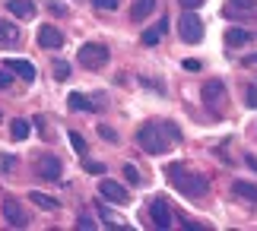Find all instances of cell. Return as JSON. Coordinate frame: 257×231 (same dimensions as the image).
Here are the masks:
<instances>
[{
  "label": "cell",
  "mask_w": 257,
  "mask_h": 231,
  "mask_svg": "<svg viewBox=\"0 0 257 231\" xmlns=\"http://www.w3.org/2000/svg\"><path fill=\"white\" fill-rule=\"evenodd\" d=\"M137 143L146 155H165L175 143H181V130L172 120H150L137 130Z\"/></svg>",
  "instance_id": "6da1fadb"
},
{
  "label": "cell",
  "mask_w": 257,
  "mask_h": 231,
  "mask_svg": "<svg viewBox=\"0 0 257 231\" xmlns=\"http://www.w3.org/2000/svg\"><path fill=\"white\" fill-rule=\"evenodd\" d=\"M169 180H172V187H178V193L187 196V199H203L206 196V190H210V180H206L200 171H191L187 165H169Z\"/></svg>",
  "instance_id": "7a4b0ae2"
},
{
  "label": "cell",
  "mask_w": 257,
  "mask_h": 231,
  "mask_svg": "<svg viewBox=\"0 0 257 231\" xmlns=\"http://www.w3.org/2000/svg\"><path fill=\"white\" fill-rule=\"evenodd\" d=\"M108 57H111V51H108L102 42H86L80 51H76V60H80V67H86V70H102L108 64Z\"/></svg>",
  "instance_id": "3957f363"
},
{
  "label": "cell",
  "mask_w": 257,
  "mask_h": 231,
  "mask_svg": "<svg viewBox=\"0 0 257 231\" xmlns=\"http://www.w3.org/2000/svg\"><path fill=\"white\" fill-rule=\"evenodd\" d=\"M178 35H181V42L187 45H200L203 42V19L194 13V10H184L181 16H178Z\"/></svg>",
  "instance_id": "277c9868"
},
{
  "label": "cell",
  "mask_w": 257,
  "mask_h": 231,
  "mask_svg": "<svg viewBox=\"0 0 257 231\" xmlns=\"http://www.w3.org/2000/svg\"><path fill=\"white\" fill-rule=\"evenodd\" d=\"M146 212H150V218H153V225L159 228V231H169L172 228V209H169V203H165L162 196H156V199H150L146 203Z\"/></svg>",
  "instance_id": "5b68a950"
},
{
  "label": "cell",
  "mask_w": 257,
  "mask_h": 231,
  "mask_svg": "<svg viewBox=\"0 0 257 231\" xmlns=\"http://www.w3.org/2000/svg\"><path fill=\"white\" fill-rule=\"evenodd\" d=\"M4 218L13 228H26L29 225V212L23 209V203H19L16 196H4Z\"/></svg>",
  "instance_id": "8992f818"
},
{
  "label": "cell",
  "mask_w": 257,
  "mask_h": 231,
  "mask_svg": "<svg viewBox=\"0 0 257 231\" xmlns=\"http://www.w3.org/2000/svg\"><path fill=\"white\" fill-rule=\"evenodd\" d=\"M254 13H257L254 0H225V7H222L225 19H251Z\"/></svg>",
  "instance_id": "52a82bcc"
},
{
  "label": "cell",
  "mask_w": 257,
  "mask_h": 231,
  "mask_svg": "<svg viewBox=\"0 0 257 231\" xmlns=\"http://www.w3.org/2000/svg\"><path fill=\"white\" fill-rule=\"evenodd\" d=\"M35 171H38V177H42V180H57V177L64 174V162L57 155H42L35 162Z\"/></svg>",
  "instance_id": "ba28073f"
},
{
  "label": "cell",
  "mask_w": 257,
  "mask_h": 231,
  "mask_svg": "<svg viewBox=\"0 0 257 231\" xmlns=\"http://www.w3.org/2000/svg\"><path fill=\"white\" fill-rule=\"evenodd\" d=\"M64 42H67V38H64V32H61V29H54L51 23H45L42 29H38V45H42V48H48V51H61V48H64Z\"/></svg>",
  "instance_id": "9c48e42d"
},
{
  "label": "cell",
  "mask_w": 257,
  "mask_h": 231,
  "mask_svg": "<svg viewBox=\"0 0 257 231\" xmlns=\"http://www.w3.org/2000/svg\"><path fill=\"white\" fill-rule=\"evenodd\" d=\"M98 193H102L105 199H111V203H127L131 199V193H127V187H121L117 180H111V177H102V184H98Z\"/></svg>",
  "instance_id": "30bf717a"
},
{
  "label": "cell",
  "mask_w": 257,
  "mask_h": 231,
  "mask_svg": "<svg viewBox=\"0 0 257 231\" xmlns=\"http://www.w3.org/2000/svg\"><path fill=\"white\" fill-rule=\"evenodd\" d=\"M7 67L13 70L19 79H26V83H35V76H38L35 64H32V60H26V57H10V60H7Z\"/></svg>",
  "instance_id": "8fae6325"
},
{
  "label": "cell",
  "mask_w": 257,
  "mask_h": 231,
  "mask_svg": "<svg viewBox=\"0 0 257 231\" xmlns=\"http://www.w3.org/2000/svg\"><path fill=\"white\" fill-rule=\"evenodd\" d=\"M165 32H169V19L162 16L159 23H156V26H150V29H146V32L140 35V45H143V48H156V45L162 42V35H165Z\"/></svg>",
  "instance_id": "7c38bea8"
},
{
  "label": "cell",
  "mask_w": 257,
  "mask_h": 231,
  "mask_svg": "<svg viewBox=\"0 0 257 231\" xmlns=\"http://www.w3.org/2000/svg\"><path fill=\"white\" fill-rule=\"evenodd\" d=\"M153 10H159V0H134L131 4V19L134 23H143V19L153 16Z\"/></svg>",
  "instance_id": "4fadbf2b"
},
{
  "label": "cell",
  "mask_w": 257,
  "mask_h": 231,
  "mask_svg": "<svg viewBox=\"0 0 257 231\" xmlns=\"http://www.w3.org/2000/svg\"><path fill=\"white\" fill-rule=\"evenodd\" d=\"M7 10L13 13L16 19H32L35 16V0H7Z\"/></svg>",
  "instance_id": "5bb4252c"
},
{
  "label": "cell",
  "mask_w": 257,
  "mask_h": 231,
  "mask_svg": "<svg viewBox=\"0 0 257 231\" xmlns=\"http://www.w3.org/2000/svg\"><path fill=\"white\" fill-rule=\"evenodd\" d=\"M16 45H19V29H16V23H7L4 19V23H0V48L10 51V48H16Z\"/></svg>",
  "instance_id": "9a60e30c"
},
{
  "label": "cell",
  "mask_w": 257,
  "mask_h": 231,
  "mask_svg": "<svg viewBox=\"0 0 257 231\" xmlns=\"http://www.w3.org/2000/svg\"><path fill=\"white\" fill-rule=\"evenodd\" d=\"M251 38H254V35L248 32V29H241V26H232L229 32H225V45H229V48H241V45H248Z\"/></svg>",
  "instance_id": "2e32d148"
},
{
  "label": "cell",
  "mask_w": 257,
  "mask_h": 231,
  "mask_svg": "<svg viewBox=\"0 0 257 231\" xmlns=\"http://www.w3.org/2000/svg\"><path fill=\"white\" fill-rule=\"evenodd\" d=\"M222 95H225V83H222V79H210V83L203 86V102L206 105H216Z\"/></svg>",
  "instance_id": "e0dca14e"
},
{
  "label": "cell",
  "mask_w": 257,
  "mask_h": 231,
  "mask_svg": "<svg viewBox=\"0 0 257 231\" xmlns=\"http://www.w3.org/2000/svg\"><path fill=\"white\" fill-rule=\"evenodd\" d=\"M67 105H70L73 111H83V114H92L95 111V102H92V98H86L83 92H70V95H67Z\"/></svg>",
  "instance_id": "ac0fdd59"
},
{
  "label": "cell",
  "mask_w": 257,
  "mask_h": 231,
  "mask_svg": "<svg viewBox=\"0 0 257 231\" xmlns=\"http://www.w3.org/2000/svg\"><path fill=\"white\" fill-rule=\"evenodd\" d=\"M29 199H32L38 209H48V212H57V209H61V199L48 196V193H42V190H32V193H29Z\"/></svg>",
  "instance_id": "d6986e66"
},
{
  "label": "cell",
  "mask_w": 257,
  "mask_h": 231,
  "mask_svg": "<svg viewBox=\"0 0 257 231\" xmlns=\"http://www.w3.org/2000/svg\"><path fill=\"white\" fill-rule=\"evenodd\" d=\"M10 136H13V139H19V143H23L26 136H32V120H26V117H16L13 124H10Z\"/></svg>",
  "instance_id": "ffe728a7"
},
{
  "label": "cell",
  "mask_w": 257,
  "mask_h": 231,
  "mask_svg": "<svg viewBox=\"0 0 257 231\" xmlns=\"http://www.w3.org/2000/svg\"><path fill=\"white\" fill-rule=\"evenodd\" d=\"M232 190H235L241 199H248V203H257V184H251V180H235Z\"/></svg>",
  "instance_id": "44dd1931"
},
{
  "label": "cell",
  "mask_w": 257,
  "mask_h": 231,
  "mask_svg": "<svg viewBox=\"0 0 257 231\" xmlns=\"http://www.w3.org/2000/svg\"><path fill=\"white\" fill-rule=\"evenodd\" d=\"M95 206H98V215H102V222H105V225H111V228H124V218H117L108 206H102V199H98Z\"/></svg>",
  "instance_id": "7402d4cb"
},
{
  "label": "cell",
  "mask_w": 257,
  "mask_h": 231,
  "mask_svg": "<svg viewBox=\"0 0 257 231\" xmlns=\"http://www.w3.org/2000/svg\"><path fill=\"white\" fill-rule=\"evenodd\" d=\"M54 76H57V83L70 79V64H67V60H54Z\"/></svg>",
  "instance_id": "603a6c76"
},
{
  "label": "cell",
  "mask_w": 257,
  "mask_h": 231,
  "mask_svg": "<svg viewBox=\"0 0 257 231\" xmlns=\"http://www.w3.org/2000/svg\"><path fill=\"white\" fill-rule=\"evenodd\" d=\"M124 177H127V184H134V187H137V184H140V180H143V177H140V171H137V168H134L131 162L124 165Z\"/></svg>",
  "instance_id": "cb8c5ba5"
},
{
  "label": "cell",
  "mask_w": 257,
  "mask_h": 231,
  "mask_svg": "<svg viewBox=\"0 0 257 231\" xmlns=\"http://www.w3.org/2000/svg\"><path fill=\"white\" fill-rule=\"evenodd\" d=\"M70 146H73V152H80V155H86V139H83L80 133H76V130H73V133H70Z\"/></svg>",
  "instance_id": "d4e9b609"
},
{
  "label": "cell",
  "mask_w": 257,
  "mask_h": 231,
  "mask_svg": "<svg viewBox=\"0 0 257 231\" xmlns=\"http://www.w3.org/2000/svg\"><path fill=\"white\" fill-rule=\"evenodd\" d=\"M92 7L95 10H108V13H111V10L121 7V0H92Z\"/></svg>",
  "instance_id": "484cf974"
},
{
  "label": "cell",
  "mask_w": 257,
  "mask_h": 231,
  "mask_svg": "<svg viewBox=\"0 0 257 231\" xmlns=\"http://www.w3.org/2000/svg\"><path fill=\"white\" fill-rule=\"evenodd\" d=\"M98 136H102V139H105V143H111V146L117 143V139H121V136H117V133H114V130H111V127H98Z\"/></svg>",
  "instance_id": "4316f807"
},
{
  "label": "cell",
  "mask_w": 257,
  "mask_h": 231,
  "mask_svg": "<svg viewBox=\"0 0 257 231\" xmlns=\"http://www.w3.org/2000/svg\"><path fill=\"white\" fill-rule=\"evenodd\" d=\"M13 76H16V73H13L10 67H7V70H0V89H10V86H13Z\"/></svg>",
  "instance_id": "83f0119b"
},
{
  "label": "cell",
  "mask_w": 257,
  "mask_h": 231,
  "mask_svg": "<svg viewBox=\"0 0 257 231\" xmlns=\"http://www.w3.org/2000/svg\"><path fill=\"white\" fill-rule=\"evenodd\" d=\"M83 168H86L89 174H105V162H86Z\"/></svg>",
  "instance_id": "f1b7e54d"
},
{
  "label": "cell",
  "mask_w": 257,
  "mask_h": 231,
  "mask_svg": "<svg viewBox=\"0 0 257 231\" xmlns=\"http://www.w3.org/2000/svg\"><path fill=\"white\" fill-rule=\"evenodd\" d=\"M76 228L92 231V228H95V218H92V215H80V218H76Z\"/></svg>",
  "instance_id": "f546056e"
},
{
  "label": "cell",
  "mask_w": 257,
  "mask_h": 231,
  "mask_svg": "<svg viewBox=\"0 0 257 231\" xmlns=\"http://www.w3.org/2000/svg\"><path fill=\"white\" fill-rule=\"evenodd\" d=\"M244 102H248V108H257V86H248V92H244Z\"/></svg>",
  "instance_id": "4dcf8cb0"
},
{
  "label": "cell",
  "mask_w": 257,
  "mask_h": 231,
  "mask_svg": "<svg viewBox=\"0 0 257 231\" xmlns=\"http://www.w3.org/2000/svg\"><path fill=\"white\" fill-rule=\"evenodd\" d=\"M200 67H203V64H200L197 57H187V60H184V70H187V73H197Z\"/></svg>",
  "instance_id": "1f68e13d"
},
{
  "label": "cell",
  "mask_w": 257,
  "mask_h": 231,
  "mask_svg": "<svg viewBox=\"0 0 257 231\" xmlns=\"http://www.w3.org/2000/svg\"><path fill=\"white\" fill-rule=\"evenodd\" d=\"M184 228H187V231H210V225H203V222H191V218L184 222Z\"/></svg>",
  "instance_id": "d6a6232c"
},
{
  "label": "cell",
  "mask_w": 257,
  "mask_h": 231,
  "mask_svg": "<svg viewBox=\"0 0 257 231\" xmlns=\"http://www.w3.org/2000/svg\"><path fill=\"white\" fill-rule=\"evenodd\" d=\"M181 4V10H197V7H203V0H178Z\"/></svg>",
  "instance_id": "836d02e7"
},
{
  "label": "cell",
  "mask_w": 257,
  "mask_h": 231,
  "mask_svg": "<svg viewBox=\"0 0 257 231\" xmlns=\"http://www.w3.org/2000/svg\"><path fill=\"white\" fill-rule=\"evenodd\" d=\"M51 13L54 16H67V7L64 4H51Z\"/></svg>",
  "instance_id": "e575fe53"
},
{
  "label": "cell",
  "mask_w": 257,
  "mask_h": 231,
  "mask_svg": "<svg viewBox=\"0 0 257 231\" xmlns=\"http://www.w3.org/2000/svg\"><path fill=\"white\" fill-rule=\"evenodd\" d=\"M244 162H248V168H251V171L257 174V158H254V155H248V158H244Z\"/></svg>",
  "instance_id": "d590c367"
},
{
  "label": "cell",
  "mask_w": 257,
  "mask_h": 231,
  "mask_svg": "<svg viewBox=\"0 0 257 231\" xmlns=\"http://www.w3.org/2000/svg\"><path fill=\"white\" fill-rule=\"evenodd\" d=\"M244 64H251V67H254V64H257V54H251V57H244Z\"/></svg>",
  "instance_id": "8d00e7d4"
}]
</instances>
